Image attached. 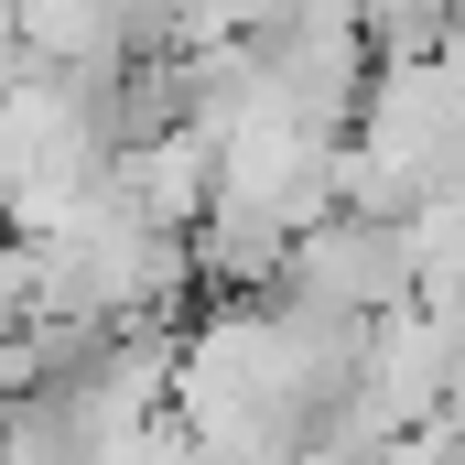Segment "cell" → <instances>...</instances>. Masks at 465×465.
<instances>
[{
  "label": "cell",
  "instance_id": "cell-1",
  "mask_svg": "<svg viewBox=\"0 0 465 465\" xmlns=\"http://www.w3.org/2000/svg\"><path fill=\"white\" fill-rule=\"evenodd\" d=\"M22 76H33V54H22V11H11V0H0V98H11V87H22Z\"/></svg>",
  "mask_w": 465,
  "mask_h": 465
}]
</instances>
